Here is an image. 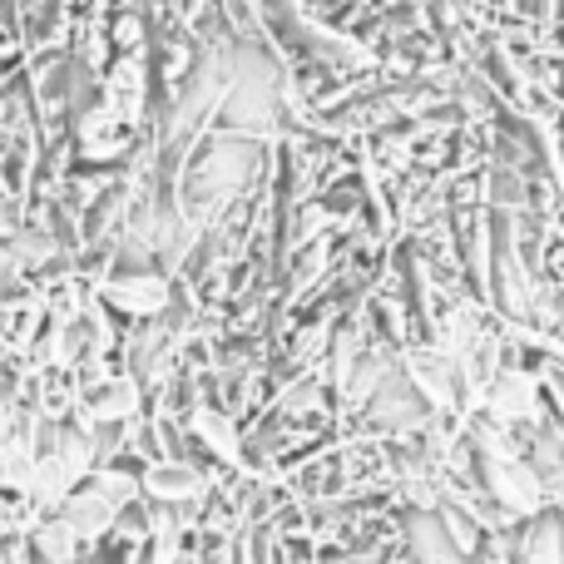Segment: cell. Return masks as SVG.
I'll return each mask as SVG.
<instances>
[{
	"label": "cell",
	"mask_w": 564,
	"mask_h": 564,
	"mask_svg": "<svg viewBox=\"0 0 564 564\" xmlns=\"http://www.w3.org/2000/svg\"><path fill=\"white\" fill-rule=\"evenodd\" d=\"M470 446L480 456V470H486L490 500H500V510H510L516 520H530L545 510V480L535 476V466L525 460V451L510 446L506 426L496 421H476L470 426Z\"/></svg>",
	"instance_id": "6da1fadb"
},
{
	"label": "cell",
	"mask_w": 564,
	"mask_h": 564,
	"mask_svg": "<svg viewBox=\"0 0 564 564\" xmlns=\"http://www.w3.org/2000/svg\"><path fill=\"white\" fill-rule=\"evenodd\" d=\"M480 411L486 421L496 426H525V421H540L545 411V381L540 371H525V367H496V377L480 387Z\"/></svg>",
	"instance_id": "7a4b0ae2"
},
{
	"label": "cell",
	"mask_w": 564,
	"mask_h": 564,
	"mask_svg": "<svg viewBox=\"0 0 564 564\" xmlns=\"http://www.w3.org/2000/svg\"><path fill=\"white\" fill-rule=\"evenodd\" d=\"M406 381L426 406H436L446 416L460 397V371H456V357H446L441 347H416L406 351Z\"/></svg>",
	"instance_id": "3957f363"
},
{
	"label": "cell",
	"mask_w": 564,
	"mask_h": 564,
	"mask_svg": "<svg viewBox=\"0 0 564 564\" xmlns=\"http://www.w3.org/2000/svg\"><path fill=\"white\" fill-rule=\"evenodd\" d=\"M139 490H144L149 500H159V506H184V500H208V476H198L188 460L178 456H159L144 466V476H139Z\"/></svg>",
	"instance_id": "277c9868"
},
{
	"label": "cell",
	"mask_w": 564,
	"mask_h": 564,
	"mask_svg": "<svg viewBox=\"0 0 564 564\" xmlns=\"http://www.w3.org/2000/svg\"><path fill=\"white\" fill-rule=\"evenodd\" d=\"M105 302L115 312H124V317H159V312H169V302H174V288H169V278L159 273H119L109 278L105 288Z\"/></svg>",
	"instance_id": "5b68a950"
},
{
	"label": "cell",
	"mask_w": 564,
	"mask_h": 564,
	"mask_svg": "<svg viewBox=\"0 0 564 564\" xmlns=\"http://www.w3.org/2000/svg\"><path fill=\"white\" fill-rule=\"evenodd\" d=\"M55 516L65 520L69 530H75V535H79V545H99V540H109V535H115V520H119V510L109 506L105 496H95V490H89V486H85V490L75 486L65 500H59V510H55Z\"/></svg>",
	"instance_id": "8992f818"
},
{
	"label": "cell",
	"mask_w": 564,
	"mask_h": 564,
	"mask_svg": "<svg viewBox=\"0 0 564 564\" xmlns=\"http://www.w3.org/2000/svg\"><path fill=\"white\" fill-rule=\"evenodd\" d=\"M188 431H194V436L204 441V446L214 451L224 466H243V436H238L234 411H224V406H194V411H188Z\"/></svg>",
	"instance_id": "52a82bcc"
},
{
	"label": "cell",
	"mask_w": 564,
	"mask_h": 564,
	"mask_svg": "<svg viewBox=\"0 0 564 564\" xmlns=\"http://www.w3.org/2000/svg\"><path fill=\"white\" fill-rule=\"evenodd\" d=\"M25 540H30V555H35V564H75L79 560V535L65 525V520L50 510V516H40L35 525L25 530Z\"/></svg>",
	"instance_id": "ba28073f"
},
{
	"label": "cell",
	"mask_w": 564,
	"mask_h": 564,
	"mask_svg": "<svg viewBox=\"0 0 564 564\" xmlns=\"http://www.w3.org/2000/svg\"><path fill=\"white\" fill-rule=\"evenodd\" d=\"M510 564H564V525L555 516H530V530L520 535V550Z\"/></svg>",
	"instance_id": "9c48e42d"
},
{
	"label": "cell",
	"mask_w": 564,
	"mask_h": 564,
	"mask_svg": "<svg viewBox=\"0 0 564 564\" xmlns=\"http://www.w3.org/2000/svg\"><path fill=\"white\" fill-rule=\"evenodd\" d=\"M85 486L95 490V496H105L115 510H129V506H139V500H144L139 476H129V470H119V466H95L85 476Z\"/></svg>",
	"instance_id": "30bf717a"
},
{
	"label": "cell",
	"mask_w": 564,
	"mask_h": 564,
	"mask_svg": "<svg viewBox=\"0 0 564 564\" xmlns=\"http://www.w3.org/2000/svg\"><path fill=\"white\" fill-rule=\"evenodd\" d=\"M15 426H20L15 397H6V391H0V441H10V436H15Z\"/></svg>",
	"instance_id": "8fae6325"
}]
</instances>
